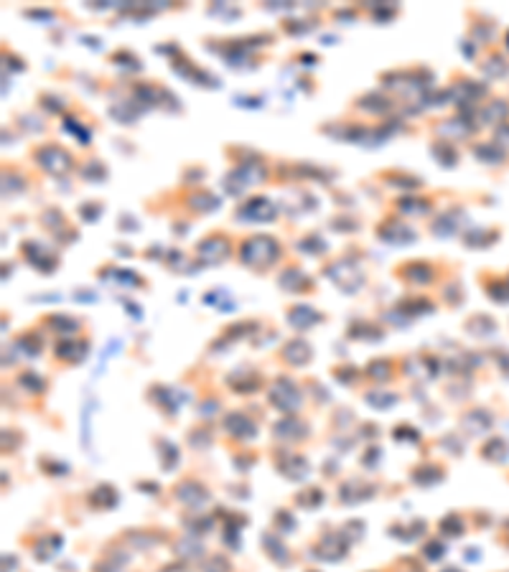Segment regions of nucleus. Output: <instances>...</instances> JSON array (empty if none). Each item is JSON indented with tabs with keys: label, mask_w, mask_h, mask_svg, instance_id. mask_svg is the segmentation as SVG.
I'll use <instances>...</instances> for the list:
<instances>
[{
	"label": "nucleus",
	"mask_w": 509,
	"mask_h": 572,
	"mask_svg": "<svg viewBox=\"0 0 509 572\" xmlns=\"http://www.w3.org/2000/svg\"><path fill=\"white\" fill-rule=\"evenodd\" d=\"M36 161H38V166H43V171L54 173V176H61V173H66L72 168V155L66 153L64 148H59V145H46V148H41L36 153Z\"/></svg>",
	"instance_id": "2"
},
{
	"label": "nucleus",
	"mask_w": 509,
	"mask_h": 572,
	"mask_svg": "<svg viewBox=\"0 0 509 572\" xmlns=\"http://www.w3.org/2000/svg\"><path fill=\"white\" fill-rule=\"evenodd\" d=\"M276 257H278V242L273 237H265V234L247 239L245 247H242V260H245L247 265H260V268H265V265H270Z\"/></svg>",
	"instance_id": "1"
},
{
	"label": "nucleus",
	"mask_w": 509,
	"mask_h": 572,
	"mask_svg": "<svg viewBox=\"0 0 509 572\" xmlns=\"http://www.w3.org/2000/svg\"><path fill=\"white\" fill-rule=\"evenodd\" d=\"M191 203L199 211H211V209H216V203L219 201H216L211 194H206V191H199V194H194L191 196Z\"/></svg>",
	"instance_id": "5"
},
{
	"label": "nucleus",
	"mask_w": 509,
	"mask_h": 572,
	"mask_svg": "<svg viewBox=\"0 0 509 572\" xmlns=\"http://www.w3.org/2000/svg\"><path fill=\"white\" fill-rule=\"evenodd\" d=\"M245 219H255V221H268L276 216V206L268 201V198H252L250 203H245L240 211Z\"/></svg>",
	"instance_id": "4"
},
{
	"label": "nucleus",
	"mask_w": 509,
	"mask_h": 572,
	"mask_svg": "<svg viewBox=\"0 0 509 572\" xmlns=\"http://www.w3.org/2000/svg\"><path fill=\"white\" fill-rule=\"evenodd\" d=\"M227 255H229V242L222 234L204 239L201 245H199V257H201L204 263H222Z\"/></svg>",
	"instance_id": "3"
},
{
	"label": "nucleus",
	"mask_w": 509,
	"mask_h": 572,
	"mask_svg": "<svg viewBox=\"0 0 509 572\" xmlns=\"http://www.w3.org/2000/svg\"><path fill=\"white\" fill-rule=\"evenodd\" d=\"M382 237L389 239V242H410L415 234L410 232V229L402 227V224H392V232H384V229H382Z\"/></svg>",
	"instance_id": "6"
}]
</instances>
